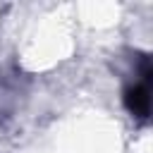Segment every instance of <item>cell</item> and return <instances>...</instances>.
<instances>
[{
	"instance_id": "cell-1",
	"label": "cell",
	"mask_w": 153,
	"mask_h": 153,
	"mask_svg": "<svg viewBox=\"0 0 153 153\" xmlns=\"http://www.w3.org/2000/svg\"><path fill=\"white\" fill-rule=\"evenodd\" d=\"M131 65H134V72H131V79L124 84L122 103L127 112L134 117V122L146 127L151 122V81H153L151 55L136 50Z\"/></svg>"
},
{
	"instance_id": "cell-2",
	"label": "cell",
	"mask_w": 153,
	"mask_h": 153,
	"mask_svg": "<svg viewBox=\"0 0 153 153\" xmlns=\"http://www.w3.org/2000/svg\"><path fill=\"white\" fill-rule=\"evenodd\" d=\"M26 86L29 79L17 65L0 62V127L10 124L17 117L26 98Z\"/></svg>"
}]
</instances>
